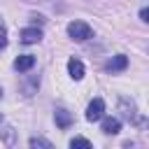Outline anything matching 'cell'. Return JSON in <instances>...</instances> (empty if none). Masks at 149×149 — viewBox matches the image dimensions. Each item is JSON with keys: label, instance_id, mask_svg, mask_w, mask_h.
<instances>
[{"label": "cell", "instance_id": "6da1fadb", "mask_svg": "<svg viewBox=\"0 0 149 149\" xmlns=\"http://www.w3.org/2000/svg\"><path fill=\"white\" fill-rule=\"evenodd\" d=\"M68 35H70L72 40H77V42H84V40L93 37V30H91V26L84 23V21H70V23H68Z\"/></svg>", "mask_w": 149, "mask_h": 149}, {"label": "cell", "instance_id": "7a4b0ae2", "mask_svg": "<svg viewBox=\"0 0 149 149\" xmlns=\"http://www.w3.org/2000/svg\"><path fill=\"white\" fill-rule=\"evenodd\" d=\"M105 114V100L102 98H93L86 107V121H100Z\"/></svg>", "mask_w": 149, "mask_h": 149}, {"label": "cell", "instance_id": "3957f363", "mask_svg": "<svg viewBox=\"0 0 149 149\" xmlns=\"http://www.w3.org/2000/svg\"><path fill=\"white\" fill-rule=\"evenodd\" d=\"M19 37H21V42H23V44H35V42H40V40H42V30H40L37 26H30V28H23Z\"/></svg>", "mask_w": 149, "mask_h": 149}, {"label": "cell", "instance_id": "277c9868", "mask_svg": "<svg viewBox=\"0 0 149 149\" xmlns=\"http://www.w3.org/2000/svg\"><path fill=\"white\" fill-rule=\"evenodd\" d=\"M68 72H70V77H72L74 81L84 79V74H86V70H84V63H81L79 58H70V61H68Z\"/></svg>", "mask_w": 149, "mask_h": 149}, {"label": "cell", "instance_id": "5b68a950", "mask_svg": "<svg viewBox=\"0 0 149 149\" xmlns=\"http://www.w3.org/2000/svg\"><path fill=\"white\" fill-rule=\"evenodd\" d=\"M126 68H128V56H123V54H116V56L105 65L107 72H121V70H126Z\"/></svg>", "mask_w": 149, "mask_h": 149}, {"label": "cell", "instance_id": "8992f818", "mask_svg": "<svg viewBox=\"0 0 149 149\" xmlns=\"http://www.w3.org/2000/svg\"><path fill=\"white\" fill-rule=\"evenodd\" d=\"M33 65H35V56H33V54H21V56H16V61H14V68H16L19 72H28Z\"/></svg>", "mask_w": 149, "mask_h": 149}, {"label": "cell", "instance_id": "52a82bcc", "mask_svg": "<svg viewBox=\"0 0 149 149\" xmlns=\"http://www.w3.org/2000/svg\"><path fill=\"white\" fill-rule=\"evenodd\" d=\"M54 119H56V126L63 128V130L72 126V114H70L68 109H56V112H54Z\"/></svg>", "mask_w": 149, "mask_h": 149}, {"label": "cell", "instance_id": "ba28073f", "mask_svg": "<svg viewBox=\"0 0 149 149\" xmlns=\"http://www.w3.org/2000/svg\"><path fill=\"white\" fill-rule=\"evenodd\" d=\"M119 130H121V121H119V119H114V116L102 119V133H107V135H116Z\"/></svg>", "mask_w": 149, "mask_h": 149}, {"label": "cell", "instance_id": "9c48e42d", "mask_svg": "<svg viewBox=\"0 0 149 149\" xmlns=\"http://www.w3.org/2000/svg\"><path fill=\"white\" fill-rule=\"evenodd\" d=\"M119 107H121V114H123L128 121H137V112H135V105H133V100H130V105H128V100H126V98H121Z\"/></svg>", "mask_w": 149, "mask_h": 149}, {"label": "cell", "instance_id": "30bf717a", "mask_svg": "<svg viewBox=\"0 0 149 149\" xmlns=\"http://www.w3.org/2000/svg\"><path fill=\"white\" fill-rule=\"evenodd\" d=\"M30 147H44V149H51L54 144H51L49 140H44V137H30Z\"/></svg>", "mask_w": 149, "mask_h": 149}, {"label": "cell", "instance_id": "8fae6325", "mask_svg": "<svg viewBox=\"0 0 149 149\" xmlns=\"http://www.w3.org/2000/svg\"><path fill=\"white\" fill-rule=\"evenodd\" d=\"M70 147L74 149V147H84V149H91V142L86 140V137H72L70 140Z\"/></svg>", "mask_w": 149, "mask_h": 149}, {"label": "cell", "instance_id": "7c38bea8", "mask_svg": "<svg viewBox=\"0 0 149 149\" xmlns=\"http://www.w3.org/2000/svg\"><path fill=\"white\" fill-rule=\"evenodd\" d=\"M140 19H142V21H149V9H147V7L140 9Z\"/></svg>", "mask_w": 149, "mask_h": 149}, {"label": "cell", "instance_id": "4fadbf2b", "mask_svg": "<svg viewBox=\"0 0 149 149\" xmlns=\"http://www.w3.org/2000/svg\"><path fill=\"white\" fill-rule=\"evenodd\" d=\"M0 35H7V30H5V23H2V19H0Z\"/></svg>", "mask_w": 149, "mask_h": 149}, {"label": "cell", "instance_id": "5bb4252c", "mask_svg": "<svg viewBox=\"0 0 149 149\" xmlns=\"http://www.w3.org/2000/svg\"><path fill=\"white\" fill-rule=\"evenodd\" d=\"M2 123H5V119H2V114H0V128H2Z\"/></svg>", "mask_w": 149, "mask_h": 149}, {"label": "cell", "instance_id": "9a60e30c", "mask_svg": "<svg viewBox=\"0 0 149 149\" xmlns=\"http://www.w3.org/2000/svg\"><path fill=\"white\" fill-rule=\"evenodd\" d=\"M28 2H40V0H28Z\"/></svg>", "mask_w": 149, "mask_h": 149}, {"label": "cell", "instance_id": "2e32d148", "mask_svg": "<svg viewBox=\"0 0 149 149\" xmlns=\"http://www.w3.org/2000/svg\"><path fill=\"white\" fill-rule=\"evenodd\" d=\"M0 98H2V88H0Z\"/></svg>", "mask_w": 149, "mask_h": 149}]
</instances>
